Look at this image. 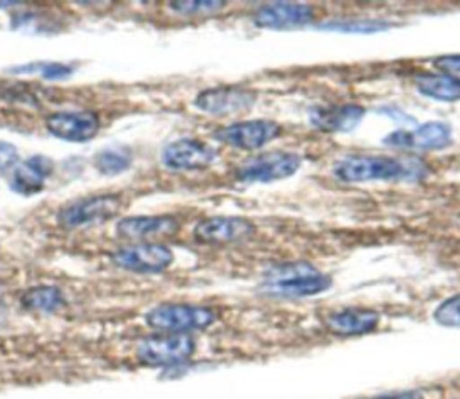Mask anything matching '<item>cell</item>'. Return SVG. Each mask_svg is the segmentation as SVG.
Here are the masks:
<instances>
[{
    "label": "cell",
    "instance_id": "22",
    "mask_svg": "<svg viewBox=\"0 0 460 399\" xmlns=\"http://www.w3.org/2000/svg\"><path fill=\"white\" fill-rule=\"evenodd\" d=\"M388 27L390 25L386 22H379V20H336V22H325L323 25H320V29L340 31V32H379Z\"/></svg>",
    "mask_w": 460,
    "mask_h": 399
},
{
    "label": "cell",
    "instance_id": "21",
    "mask_svg": "<svg viewBox=\"0 0 460 399\" xmlns=\"http://www.w3.org/2000/svg\"><path fill=\"white\" fill-rule=\"evenodd\" d=\"M93 165L106 176H115L129 169L131 153L126 147H104L93 156Z\"/></svg>",
    "mask_w": 460,
    "mask_h": 399
},
{
    "label": "cell",
    "instance_id": "24",
    "mask_svg": "<svg viewBox=\"0 0 460 399\" xmlns=\"http://www.w3.org/2000/svg\"><path fill=\"white\" fill-rule=\"evenodd\" d=\"M9 72L13 74H27V72H40L43 79H65L72 74V66L63 65V63H32L25 66H16L11 68Z\"/></svg>",
    "mask_w": 460,
    "mask_h": 399
},
{
    "label": "cell",
    "instance_id": "19",
    "mask_svg": "<svg viewBox=\"0 0 460 399\" xmlns=\"http://www.w3.org/2000/svg\"><path fill=\"white\" fill-rule=\"evenodd\" d=\"M419 93L435 101H458L460 99V77L447 72H426L413 77Z\"/></svg>",
    "mask_w": 460,
    "mask_h": 399
},
{
    "label": "cell",
    "instance_id": "28",
    "mask_svg": "<svg viewBox=\"0 0 460 399\" xmlns=\"http://www.w3.org/2000/svg\"><path fill=\"white\" fill-rule=\"evenodd\" d=\"M20 2H0V7H14L18 5Z\"/></svg>",
    "mask_w": 460,
    "mask_h": 399
},
{
    "label": "cell",
    "instance_id": "26",
    "mask_svg": "<svg viewBox=\"0 0 460 399\" xmlns=\"http://www.w3.org/2000/svg\"><path fill=\"white\" fill-rule=\"evenodd\" d=\"M18 164V149L9 144L0 140V174H5L9 169H14Z\"/></svg>",
    "mask_w": 460,
    "mask_h": 399
},
{
    "label": "cell",
    "instance_id": "25",
    "mask_svg": "<svg viewBox=\"0 0 460 399\" xmlns=\"http://www.w3.org/2000/svg\"><path fill=\"white\" fill-rule=\"evenodd\" d=\"M169 7L181 14H208L225 7V2H171Z\"/></svg>",
    "mask_w": 460,
    "mask_h": 399
},
{
    "label": "cell",
    "instance_id": "18",
    "mask_svg": "<svg viewBox=\"0 0 460 399\" xmlns=\"http://www.w3.org/2000/svg\"><path fill=\"white\" fill-rule=\"evenodd\" d=\"M379 313L374 309H359V307H347L332 311L325 316V327L329 332L336 336H354L365 334L377 327Z\"/></svg>",
    "mask_w": 460,
    "mask_h": 399
},
{
    "label": "cell",
    "instance_id": "9",
    "mask_svg": "<svg viewBox=\"0 0 460 399\" xmlns=\"http://www.w3.org/2000/svg\"><path fill=\"white\" fill-rule=\"evenodd\" d=\"M280 133V126L273 120L255 119L223 126L214 131V138L237 149H259Z\"/></svg>",
    "mask_w": 460,
    "mask_h": 399
},
{
    "label": "cell",
    "instance_id": "14",
    "mask_svg": "<svg viewBox=\"0 0 460 399\" xmlns=\"http://www.w3.org/2000/svg\"><path fill=\"white\" fill-rule=\"evenodd\" d=\"M314 20V9L305 4L271 2L253 13V23L264 29H295Z\"/></svg>",
    "mask_w": 460,
    "mask_h": 399
},
{
    "label": "cell",
    "instance_id": "16",
    "mask_svg": "<svg viewBox=\"0 0 460 399\" xmlns=\"http://www.w3.org/2000/svg\"><path fill=\"white\" fill-rule=\"evenodd\" d=\"M365 117V108L359 104H340L313 108L309 122L313 128L327 133H345L354 129Z\"/></svg>",
    "mask_w": 460,
    "mask_h": 399
},
{
    "label": "cell",
    "instance_id": "10",
    "mask_svg": "<svg viewBox=\"0 0 460 399\" xmlns=\"http://www.w3.org/2000/svg\"><path fill=\"white\" fill-rule=\"evenodd\" d=\"M255 102V93L243 86H214L199 92L194 106L208 115H234L248 111Z\"/></svg>",
    "mask_w": 460,
    "mask_h": 399
},
{
    "label": "cell",
    "instance_id": "4",
    "mask_svg": "<svg viewBox=\"0 0 460 399\" xmlns=\"http://www.w3.org/2000/svg\"><path fill=\"white\" fill-rule=\"evenodd\" d=\"M196 350V343L189 334L160 332L142 338L135 349L138 361L146 365H176L189 359Z\"/></svg>",
    "mask_w": 460,
    "mask_h": 399
},
{
    "label": "cell",
    "instance_id": "5",
    "mask_svg": "<svg viewBox=\"0 0 460 399\" xmlns=\"http://www.w3.org/2000/svg\"><path fill=\"white\" fill-rule=\"evenodd\" d=\"M302 158L291 151H270L248 158L235 171V178L244 183L275 182L298 171Z\"/></svg>",
    "mask_w": 460,
    "mask_h": 399
},
{
    "label": "cell",
    "instance_id": "23",
    "mask_svg": "<svg viewBox=\"0 0 460 399\" xmlns=\"http://www.w3.org/2000/svg\"><path fill=\"white\" fill-rule=\"evenodd\" d=\"M433 318L438 325L460 327V293L440 302L433 313Z\"/></svg>",
    "mask_w": 460,
    "mask_h": 399
},
{
    "label": "cell",
    "instance_id": "1",
    "mask_svg": "<svg viewBox=\"0 0 460 399\" xmlns=\"http://www.w3.org/2000/svg\"><path fill=\"white\" fill-rule=\"evenodd\" d=\"M332 174L343 183L402 182L422 178L426 174V165L417 160H402L395 156L352 155L334 162Z\"/></svg>",
    "mask_w": 460,
    "mask_h": 399
},
{
    "label": "cell",
    "instance_id": "15",
    "mask_svg": "<svg viewBox=\"0 0 460 399\" xmlns=\"http://www.w3.org/2000/svg\"><path fill=\"white\" fill-rule=\"evenodd\" d=\"M178 228L180 223L172 216H129L117 223L115 232L122 239L144 241L174 235Z\"/></svg>",
    "mask_w": 460,
    "mask_h": 399
},
{
    "label": "cell",
    "instance_id": "27",
    "mask_svg": "<svg viewBox=\"0 0 460 399\" xmlns=\"http://www.w3.org/2000/svg\"><path fill=\"white\" fill-rule=\"evenodd\" d=\"M368 399H424L420 392L415 390H404V392H392V394H383V395H374Z\"/></svg>",
    "mask_w": 460,
    "mask_h": 399
},
{
    "label": "cell",
    "instance_id": "2",
    "mask_svg": "<svg viewBox=\"0 0 460 399\" xmlns=\"http://www.w3.org/2000/svg\"><path fill=\"white\" fill-rule=\"evenodd\" d=\"M329 286L331 277L304 261L271 266L261 282L264 293L284 298L311 297L325 291Z\"/></svg>",
    "mask_w": 460,
    "mask_h": 399
},
{
    "label": "cell",
    "instance_id": "12",
    "mask_svg": "<svg viewBox=\"0 0 460 399\" xmlns=\"http://www.w3.org/2000/svg\"><path fill=\"white\" fill-rule=\"evenodd\" d=\"M216 156V149L198 138H178L162 149V164L172 171L205 169Z\"/></svg>",
    "mask_w": 460,
    "mask_h": 399
},
{
    "label": "cell",
    "instance_id": "7",
    "mask_svg": "<svg viewBox=\"0 0 460 399\" xmlns=\"http://www.w3.org/2000/svg\"><path fill=\"white\" fill-rule=\"evenodd\" d=\"M120 208V198L117 194H97L90 198H81L58 214V221L65 228H77L83 225H92L97 221H106L113 217Z\"/></svg>",
    "mask_w": 460,
    "mask_h": 399
},
{
    "label": "cell",
    "instance_id": "13",
    "mask_svg": "<svg viewBox=\"0 0 460 399\" xmlns=\"http://www.w3.org/2000/svg\"><path fill=\"white\" fill-rule=\"evenodd\" d=\"M255 225L244 217L214 216L205 217L194 226V237L208 244H230L252 239Z\"/></svg>",
    "mask_w": 460,
    "mask_h": 399
},
{
    "label": "cell",
    "instance_id": "6",
    "mask_svg": "<svg viewBox=\"0 0 460 399\" xmlns=\"http://www.w3.org/2000/svg\"><path fill=\"white\" fill-rule=\"evenodd\" d=\"M451 142H453L451 126L442 120L424 122L411 129H395L383 138L385 146L399 147V149H417V151L444 149Z\"/></svg>",
    "mask_w": 460,
    "mask_h": 399
},
{
    "label": "cell",
    "instance_id": "3",
    "mask_svg": "<svg viewBox=\"0 0 460 399\" xmlns=\"http://www.w3.org/2000/svg\"><path fill=\"white\" fill-rule=\"evenodd\" d=\"M217 320L214 309L194 304H160L147 311L146 324L158 332L189 334L210 327Z\"/></svg>",
    "mask_w": 460,
    "mask_h": 399
},
{
    "label": "cell",
    "instance_id": "8",
    "mask_svg": "<svg viewBox=\"0 0 460 399\" xmlns=\"http://www.w3.org/2000/svg\"><path fill=\"white\" fill-rule=\"evenodd\" d=\"M113 262L135 273H160L172 262V252L160 243H137L119 248L111 255Z\"/></svg>",
    "mask_w": 460,
    "mask_h": 399
},
{
    "label": "cell",
    "instance_id": "17",
    "mask_svg": "<svg viewBox=\"0 0 460 399\" xmlns=\"http://www.w3.org/2000/svg\"><path fill=\"white\" fill-rule=\"evenodd\" d=\"M52 169L54 164L49 156L32 155L13 169L11 189L22 196H32L45 187V180L50 176Z\"/></svg>",
    "mask_w": 460,
    "mask_h": 399
},
{
    "label": "cell",
    "instance_id": "11",
    "mask_svg": "<svg viewBox=\"0 0 460 399\" xmlns=\"http://www.w3.org/2000/svg\"><path fill=\"white\" fill-rule=\"evenodd\" d=\"M50 135L66 142H86L93 138L101 128V119L92 110L54 111L45 119Z\"/></svg>",
    "mask_w": 460,
    "mask_h": 399
},
{
    "label": "cell",
    "instance_id": "20",
    "mask_svg": "<svg viewBox=\"0 0 460 399\" xmlns=\"http://www.w3.org/2000/svg\"><path fill=\"white\" fill-rule=\"evenodd\" d=\"M22 306L31 311L54 313L65 306V297L56 286H34L22 295Z\"/></svg>",
    "mask_w": 460,
    "mask_h": 399
}]
</instances>
